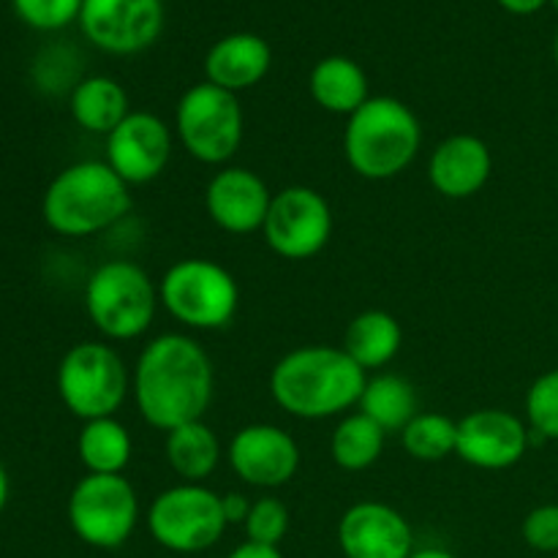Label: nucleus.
<instances>
[{
    "mask_svg": "<svg viewBox=\"0 0 558 558\" xmlns=\"http://www.w3.org/2000/svg\"><path fill=\"white\" fill-rule=\"evenodd\" d=\"M526 417L534 436L558 441V368L537 376L529 387Z\"/></svg>",
    "mask_w": 558,
    "mask_h": 558,
    "instance_id": "obj_28",
    "label": "nucleus"
},
{
    "mask_svg": "<svg viewBox=\"0 0 558 558\" xmlns=\"http://www.w3.org/2000/svg\"><path fill=\"white\" fill-rule=\"evenodd\" d=\"M163 456L183 483L205 485V480L221 463L223 452L216 430L205 420H196V423H185L169 430L163 439Z\"/></svg>",
    "mask_w": 558,
    "mask_h": 558,
    "instance_id": "obj_23",
    "label": "nucleus"
},
{
    "mask_svg": "<svg viewBox=\"0 0 558 558\" xmlns=\"http://www.w3.org/2000/svg\"><path fill=\"white\" fill-rule=\"evenodd\" d=\"M262 234H265L272 254H278L281 259H314L330 243V202L311 185H289V189L272 194V205Z\"/></svg>",
    "mask_w": 558,
    "mask_h": 558,
    "instance_id": "obj_11",
    "label": "nucleus"
},
{
    "mask_svg": "<svg viewBox=\"0 0 558 558\" xmlns=\"http://www.w3.org/2000/svg\"><path fill=\"white\" fill-rule=\"evenodd\" d=\"M71 118L87 134L109 136L131 114L129 93L118 80L104 74L85 76L74 85L69 98Z\"/></svg>",
    "mask_w": 558,
    "mask_h": 558,
    "instance_id": "obj_21",
    "label": "nucleus"
},
{
    "mask_svg": "<svg viewBox=\"0 0 558 558\" xmlns=\"http://www.w3.org/2000/svg\"><path fill=\"white\" fill-rule=\"evenodd\" d=\"M554 58H556V69H558V33H556V44H554Z\"/></svg>",
    "mask_w": 558,
    "mask_h": 558,
    "instance_id": "obj_37",
    "label": "nucleus"
},
{
    "mask_svg": "<svg viewBox=\"0 0 558 558\" xmlns=\"http://www.w3.org/2000/svg\"><path fill=\"white\" fill-rule=\"evenodd\" d=\"M311 98L319 104L325 112L332 114H354L371 98L368 74L357 60L347 54H327L311 69L308 76Z\"/></svg>",
    "mask_w": 558,
    "mask_h": 558,
    "instance_id": "obj_20",
    "label": "nucleus"
},
{
    "mask_svg": "<svg viewBox=\"0 0 558 558\" xmlns=\"http://www.w3.org/2000/svg\"><path fill=\"white\" fill-rule=\"evenodd\" d=\"M409 558H458V556L445 548H420V550H412V556Z\"/></svg>",
    "mask_w": 558,
    "mask_h": 558,
    "instance_id": "obj_36",
    "label": "nucleus"
},
{
    "mask_svg": "<svg viewBox=\"0 0 558 558\" xmlns=\"http://www.w3.org/2000/svg\"><path fill=\"white\" fill-rule=\"evenodd\" d=\"M134 441L118 417H98L82 423L76 436V456L87 474H123L131 463Z\"/></svg>",
    "mask_w": 558,
    "mask_h": 558,
    "instance_id": "obj_24",
    "label": "nucleus"
},
{
    "mask_svg": "<svg viewBox=\"0 0 558 558\" xmlns=\"http://www.w3.org/2000/svg\"><path fill=\"white\" fill-rule=\"evenodd\" d=\"M387 445V430L379 428L363 412L347 414L336 425L330 439V456L343 472H365L381 458Z\"/></svg>",
    "mask_w": 558,
    "mask_h": 558,
    "instance_id": "obj_26",
    "label": "nucleus"
},
{
    "mask_svg": "<svg viewBox=\"0 0 558 558\" xmlns=\"http://www.w3.org/2000/svg\"><path fill=\"white\" fill-rule=\"evenodd\" d=\"M532 447V428L507 409H477L458 420L456 456L485 472H501L523 461Z\"/></svg>",
    "mask_w": 558,
    "mask_h": 558,
    "instance_id": "obj_13",
    "label": "nucleus"
},
{
    "mask_svg": "<svg viewBox=\"0 0 558 558\" xmlns=\"http://www.w3.org/2000/svg\"><path fill=\"white\" fill-rule=\"evenodd\" d=\"M223 501L202 483H180L161 490L147 510L150 537L172 554L191 556L210 550L227 532Z\"/></svg>",
    "mask_w": 558,
    "mask_h": 558,
    "instance_id": "obj_9",
    "label": "nucleus"
},
{
    "mask_svg": "<svg viewBox=\"0 0 558 558\" xmlns=\"http://www.w3.org/2000/svg\"><path fill=\"white\" fill-rule=\"evenodd\" d=\"M221 501H223V515H227L229 526H232V523H245V518H248V510H251V501L245 499L243 494H223Z\"/></svg>",
    "mask_w": 558,
    "mask_h": 558,
    "instance_id": "obj_32",
    "label": "nucleus"
},
{
    "mask_svg": "<svg viewBox=\"0 0 558 558\" xmlns=\"http://www.w3.org/2000/svg\"><path fill=\"white\" fill-rule=\"evenodd\" d=\"M227 558H283V556L278 548H270V545H259V543H248V539H245V543L238 545V548H234Z\"/></svg>",
    "mask_w": 558,
    "mask_h": 558,
    "instance_id": "obj_33",
    "label": "nucleus"
},
{
    "mask_svg": "<svg viewBox=\"0 0 558 558\" xmlns=\"http://www.w3.org/2000/svg\"><path fill=\"white\" fill-rule=\"evenodd\" d=\"M338 548L347 558H409L414 532L385 501H357L338 521Z\"/></svg>",
    "mask_w": 558,
    "mask_h": 558,
    "instance_id": "obj_16",
    "label": "nucleus"
},
{
    "mask_svg": "<svg viewBox=\"0 0 558 558\" xmlns=\"http://www.w3.org/2000/svg\"><path fill=\"white\" fill-rule=\"evenodd\" d=\"M368 374L343 347L292 349L270 371V396L287 414L300 420L338 417L357 407Z\"/></svg>",
    "mask_w": 558,
    "mask_h": 558,
    "instance_id": "obj_2",
    "label": "nucleus"
},
{
    "mask_svg": "<svg viewBox=\"0 0 558 558\" xmlns=\"http://www.w3.org/2000/svg\"><path fill=\"white\" fill-rule=\"evenodd\" d=\"M172 158V129L153 112H131L107 136V163L129 185L161 178Z\"/></svg>",
    "mask_w": 558,
    "mask_h": 558,
    "instance_id": "obj_15",
    "label": "nucleus"
},
{
    "mask_svg": "<svg viewBox=\"0 0 558 558\" xmlns=\"http://www.w3.org/2000/svg\"><path fill=\"white\" fill-rule=\"evenodd\" d=\"M174 131L191 158L221 167L243 145L245 118L240 98L207 80L191 85L174 109Z\"/></svg>",
    "mask_w": 558,
    "mask_h": 558,
    "instance_id": "obj_8",
    "label": "nucleus"
},
{
    "mask_svg": "<svg viewBox=\"0 0 558 558\" xmlns=\"http://www.w3.org/2000/svg\"><path fill=\"white\" fill-rule=\"evenodd\" d=\"M360 412L374 420L387 434H401L417 414V392L412 381L398 374H376L365 381L363 396L357 401Z\"/></svg>",
    "mask_w": 558,
    "mask_h": 558,
    "instance_id": "obj_25",
    "label": "nucleus"
},
{
    "mask_svg": "<svg viewBox=\"0 0 558 558\" xmlns=\"http://www.w3.org/2000/svg\"><path fill=\"white\" fill-rule=\"evenodd\" d=\"M58 396L63 407L82 423L114 417L131 390V376L123 357L104 341L74 343L60 357Z\"/></svg>",
    "mask_w": 558,
    "mask_h": 558,
    "instance_id": "obj_7",
    "label": "nucleus"
},
{
    "mask_svg": "<svg viewBox=\"0 0 558 558\" xmlns=\"http://www.w3.org/2000/svg\"><path fill=\"white\" fill-rule=\"evenodd\" d=\"M494 172L490 147L474 134H452L439 142L428 161V180L447 199H472Z\"/></svg>",
    "mask_w": 558,
    "mask_h": 558,
    "instance_id": "obj_18",
    "label": "nucleus"
},
{
    "mask_svg": "<svg viewBox=\"0 0 558 558\" xmlns=\"http://www.w3.org/2000/svg\"><path fill=\"white\" fill-rule=\"evenodd\" d=\"M9 496H11V480H9V472H5V466L0 463V515H3L5 505H9Z\"/></svg>",
    "mask_w": 558,
    "mask_h": 558,
    "instance_id": "obj_35",
    "label": "nucleus"
},
{
    "mask_svg": "<svg viewBox=\"0 0 558 558\" xmlns=\"http://www.w3.org/2000/svg\"><path fill=\"white\" fill-rule=\"evenodd\" d=\"M550 5H554V9H556V14H558V0H550Z\"/></svg>",
    "mask_w": 558,
    "mask_h": 558,
    "instance_id": "obj_38",
    "label": "nucleus"
},
{
    "mask_svg": "<svg viewBox=\"0 0 558 558\" xmlns=\"http://www.w3.org/2000/svg\"><path fill=\"white\" fill-rule=\"evenodd\" d=\"M556 558H558V554H556Z\"/></svg>",
    "mask_w": 558,
    "mask_h": 558,
    "instance_id": "obj_39",
    "label": "nucleus"
},
{
    "mask_svg": "<svg viewBox=\"0 0 558 558\" xmlns=\"http://www.w3.org/2000/svg\"><path fill=\"white\" fill-rule=\"evenodd\" d=\"M523 539L537 554H558V505L534 507L521 526Z\"/></svg>",
    "mask_w": 558,
    "mask_h": 558,
    "instance_id": "obj_31",
    "label": "nucleus"
},
{
    "mask_svg": "<svg viewBox=\"0 0 558 558\" xmlns=\"http://www.w3.org/2000/svg\"><path fill=\"white\" fill-rule=\"evenodd\" d=\"M272 194L265 180L245 167H223L205 189V210L229 234L259 232L270 213Z\"/></svg>",
    "mask_w": 558,
    "mask_h": 558,
    "instance_id": "obj_17",
    "label": "nucleus"
},
{
    "mask_svg": "<svg viewBox=\"0 0 558 558\" xmlns=\"http://www.w3.org/2000/svg\"><path fill=\"white\" fill-rule=\"evenodd\" d=\"M341 347L365 374L385 368L403 347L401 322L387 311H363L349 322Z\"/></svg>",
    "mask_w": 558,
    "mask_h": 558,
    "instance_id": "obj_22",
    "label": "nucleus"
},
{
    "mask_svg": "<svg viewBox=\"0 0 558 558\" xmlns=\"http://www.w3.org/2000/svg\"><path fill=\"white\" fill-rule=\"evenodd\" d=\"M272 65V49L256 33H229L218 38L205 54V76L229 93H243L259 85Z\"/></svg>",
    "mask_w": 558,
    "mask_h": 558,
    "instance_id": "obj_19",
    "label": "nucleus"
},
{
    "mask_svg": "<svg viewBox=\"0 0 558 558\" xmlns=\"http://www.w3.org/2000/svg\"><path fill=\"white\" fill-rule=\"evenodd\" d=\"M163 311L191 330H221L240 308V287L232 272L205 256L174 262L158 281Z\"/></svg>",
    "mask_w": 558,
    "mask_h": 558,
    "instance_id": "obj_6",
    "label": "nucleus"
},
{
    "mask_svg": "<svg viewBox=\"0 0 558 558\" xmlns=\"http://www.w3.org/2000/svg\"><path fill=\"white\" fill-rule=\"evenodd\" d=\"M69 526L85 545L114 550L140 523V496L123 474H85L65 505Z\"/></svg>",
    "mask_w": 558,
    "mask_h": 558,
    "instance_id": "obj_10",
    "label": "nucleus"
},
{
    "mask_svg": "<svg viewBox=\"0 0 558 558\" xmlns=\"http://www.w3.org/2000/svg\"><path fill=\"white\" fill-rule=\"evenodd\" d=\"M85 0H11L14 14L33 31H63L80 20Z\"/></svg>",
    "mask_w": 558,
    "mask_h": 558,
    "instance_id": "obj_30",
    "label": "nucleus"
},
{
    "mask_svg": "<svg viewBox=\"0 0 558 558\" xmlns=\"http://www.w3.org/2000/svg\"><path fill=\"white\" fill-rule=\"evenodd\" d=\"M545 3H550V0H499L501 9H507L510 14H518V16L537 14Z\"/></svg>",
    "mask_w": 558,
    "mask_h": 558,
    "instance_id": "obj_34",
    "label": "nucleus"
},
{
    "mask_svg": "<svg viewBox=\"0 0 558 558\" xmlns=\"http://www.w3.org/2000/svg\"><path fill=\"white\" fill-rule=\"evenodd\" d=\"M131 185L107 161L60 169L41 196V218L60 238H90L131 210Z\"/></svg>",
    "mask_w": 558,
    "mask_h": 558,
    "instance_id": "obj_3",
    "label": "nucleus"
},
{
    "mask_svg": "<svg viewBox=\"0 0 558 558\" xmlns=\"http://www.w3.org/2000/svg\"><path fill=\"white\" fill-rule=\"evenodd\" d=\"M158 305L161 298L153 278L129 259L104 262L85 283V314L107 341L145 336Z\"/></svg>",
    "mask_w": 558,
    "mask_h": 558,
    "instance_id": "obj_5",
    "label": "nucleus"
},
{
    "mask_svg": "<svg viewBox=\"0 0 558 558\" xmlns=\"http://www.w3.org/2000/svg\"><path fill=\"white\" fill-rule=\"evenodd\" d=\"M423 129L412 107L392 96H371L343 131V156L365 180H390L412 167Z\"/></svg>",
    "mask_w": 558,
    "mask_h": 558,
    "instance_id": "obj_4",
    "label": "nucleus"
},
{
    "mask_svg": "<svg viewBox=\"0 0 558 558\" xmlns=\"http://www.w3.org/2000/svg\"><path fill=\"white\" fill-rule=\"evenodd\" d=\"M76 22L101 52L136 54L161 36L163 0H85Z\"/></svg>",
    "mask_w": 558,
    "mask_h": 558,
    "instance_id": "obj_12",
    "label": "nucleus"
},
{
    "mask_svg": "<svg viewBox=\"0 0 558 558\" xmlns=\"http://www.w3.org/2000/svg\"><path fill=\"white\" fill-rule=\"evenodd\" d=\"M245 537L248 543L270 545L278 548L289 532V510L281 499L276 496H262V499L251 501L248 518H245Z\"/></svg>",
    "mask_w": 558,
    "mask_h": 558,
    "instance_id": "obj_29",
    "label": "nucleus"
},
{
    "mask_svg": "<svg viewBox=\"0 0 558 558\" xmlns=\"http://www.w3.org/2000/svg\"><path fill=\"white\" fill-rule=\"evenodd\" d=\"M401 445L414 461L439 463L456 456L458 423L439 412H417L401 430Z\"/></svg>",
    "mask_w": 558,
    "mask_h": 558,
    "instance_id": "obj_27",
    "label": "nucleus"
},
{
    "mask_svg": "<svg viewBox=\"0 0 558 558\" xmlns=\"http://www.w3.org/2000/svg\"><path fill=\"white\" fill-rule=\"evenodd\" d=\"M232 472L254 488H281L300 469V447L292 434L272 423H254L240 428L227 447Z\"/></svg>",
    "mask_w": 558,
    "mask_h": 558,
    "instance_id": "obj_14",
    "label": "nucleus"
},
{
    "mask_svg": "<svg viewBox=\"0 0 558 558\" xmlns=\"http://www.w3.org/2000/svg\"><path fill=\"white\" fill-rule=\"evenodd\" d=\"M131 392L142 420L169 434L185 423L205 420L216 392V368L196 338L163 332L136 357Z\"/></svg>",
    "mask_w": 558,
    "mask_h": 558,
    "instance_id": "obj_1",
    "label": "nucleus"
}]
</instances>
